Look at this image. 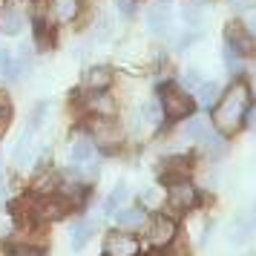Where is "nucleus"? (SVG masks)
<instances>
[{"label": "nucleus", "instance_id": "31", "mask_svg": "<svg viewBox=\"0 0 256 256\" xmlns=\"http://www.w3.org/2000/svg\"><path fill=\"white\" fill-rule=\"evenodd\" d=\"M254 90H256V78H254Z\"/></svg>", "mask_w": 256, "mask_h": 256}, {"label": "nucleus", "instance_id": "7", "mask_svg": "<svg viewBox=\"0 0 256 256\" xmlns=\"http://www.w3.org/2000/svg\"><path fill=\"white\" fill-rule=\"evenodd\" d=\"M176 236V222L167 216H156V222L150 224V242L152 244H170Z\"/></svg>", "mask_w": 256, "mask_h": 256}, {"label": "nucleus", "instance_id": "16", "mask_svg": "<svg viewBox=\"0 0 256 256\" xmlns=\"http://www.w3.org/2000/svg\"><path fill=\"white\" fill-rule=\"evenodd\" d=\"M210 130H213V127H210V121H208V118L196 116V118H190V121H187L184 136H187L190 141H202V138H204V136L210 132Z\"/></svg>", "mask_w": 256, "mask_h": 256}, {"label": "nucleus", "instance_id": "24", "mask_svg": "<svg viewBox=\"0 0 256 256\" xmlns=\"http://www.w3.org/2000/svg\"><path fill=\"white\" fill-rule=\"evenodd\" d=\"M182 84H184L187 90L193 92V90H196L198 84H202V75H198V70H187L184 75H182Z\"/></svg>", "mask_w": 256, "mask_h": 256}, {"label": "nucleus", "instance_id": "14", "mask_svg": "<svg viewBox=\"0 0 256 256\" xmlns=\"http://www.w3.org/2000/svg\"><path fill=\"white\" fill-rule=\"evenodd\" d=\"M20 64L14 60V55L9 49H0V72H3V78H9V81H18L20 78Z\"/></svg>", "mask_w": 256, "mask_h": 256}, {"label": "nucleus", "instance_id": "30", "mask_svg": "<svg viewBox=\"0 0 256 256\" xmlns=\"http://www.w3.org/2000/svg\"><path fill=\"white\" fill-rule=\"evenodd\" d=\"M150 256H170V254H158V250H156V254H150Z\"/></svg>", "mask_w": 256, "mask_h": 256}, {"label": "nucleus", "instance_id": "8", "mask_svg": "<svg viewBox=\"0 0 256 256\" xmlns=\"http://www.w3.org/2000/svg\"><path fill=\"white\" fill-rule=\"evenodd\" d=\"M164 167H167V170H164V182H167V184H173V182H184L187 176H190V158H187V156L170 158Z\"/></svg>", "mask_w": 256, "mask_h": 256}, {"label": "nucleus", "instance_id": "1", "mask_svg": "<svg viewBox=\"0 0 256 256\" xmlns=\"http://www.w3.org/2000/svg\"><path fill=\"white\" fill-rule=\"evenodd\" d=\"M248 106H250V86L242 84V81L233 84L230 90L216 101V110H213V124H216L222 132H236V130L244 124Z\"/></svg>", "mask_w": 256, "mask_h": 256}, {"label": "nucleus", "instance_id": "11", "mask_svg": "<svg viewBox=\"0 0 256 256\" xmlns=\"http://www.w3.org/2000/svg\"><path fill=\"white\" fill-rule=\"evenodd\" d=\"M72 158L75 162H92V156H95V144L90 138H84V136H78V138H72Z\"/></svg>", "mask_w": 256, "mask_h": 256}, {"label": "nucleus", "instance_id": "6", "mask_svg": "<svg viewBox=\"0 0 256 256\" xmlns=\"http://www.w3.org/2000/svg\"><path fill=\"white\" fill-rule=\"evenodd\" d=\"M72 208L70 198H64L60 193H55V196H46L44 202H38L35 204V213L40 216V219H60V216H66Z\"/></svg>", "mask_w": 256, "mask_h": 256}, {"label": "nucleus", "instance_id": "28", "mask_svg": "<svg viewBox=\"0 0 256 256\" xmlns=\"http://www.w3.org/2000/svg\"><path fill=\"white\" fill-rule=\"evenodd\" d=\"M248 32H250V38H256V12L250 14V20H248Z\"/></svg>", "mask_w": 256, "mask_h": 256}, {"label": "nucleus", "instance_id": "29", "mask_svg": "<svg viewBox=\"0 0 256 256\" xmlns=\"http://www.w3.org/2000/svg\"><path fill=\"white\" fill-rule=\"evenodd\" d=\"M233 3H236V9H250L256 0H233Z\"/></svg>", "mask_w": 256, "mask_h": 256}, {"label": "nucleus", "instance_id": "2", "mask_svg": "<svg viewBox=\"0 0 256 256\" xmlns=\"http://www.w3.org/2000/svg\"><path fill=\"white\" fill-rule=\"evenodd\" d=\"M162 110H164V118H173V121L187 118L193 112V98L178 86H167L162 92Z\"/></svg>", "mask_w": 256, "mask_h": 256}, {"label": "nucleus", "instance_id": "26", "mask_svg": "<svg viewBox=\"0 0 256 256\" xmlns=\"http://www.w3.org/2000/svg\"><path fill=\"white\" fill-rule=\"evenodd\" d=\"M118 12L124 14V18H132V12H136V3H132V0H118Z\"/></svg>", "mask_w": 256, "mask_h": 256}, {"label": "nucleus", "instance_id": "22", "mask_svg": "<svg viewBox=\"0 0 256 256\" xmlns=\"http://www.w3.org/2000/svg\"><path fill=\"white\" fill-rule=\"evenodd\" d=\"M86 106H90L92 112H101V116H112V110H116V106H112V101H110L106 95H92Z\"/></svg>", "mask_w": 256, "mask_h": 256}, {"label": "nucleus", "instance_id": "9", "mask_svg": "<svg viewBox=\"0 0 256 256\" xmlns=\"http://www.w3.org/2000/svg\"><path fill=\"white\" fill-rule=\"evenodd\" d=\"M147 24H150L156 32L167 29V24H170V6H167V3H152L150 9H147Z\"/></svg>", "mask_w": 256, "mask_h": 256}, {"label": "nucleus", "instance_id": "20", "mask_svg": "<svg viewBox=\"0 0 256 256\" xmlns=\"http://www.w3.org/2000/svg\"><path fill=\"white\" fill-rule=\"evenodd\" d=\"M193 92L198 95V101H202L204 106H210L213 101H216V95H219V84H216V81H202Z\"/></svg>", "mask_w": 256, "mask_h": 256}, {"label": "nucleus", "instance_id": "15", "mask_svg": "<svg viewBox=\"0 0 256 256\" xmlns=\"http://www.w3.org/2000/svg\"><path fill=\"white\" fill-rule=\"evenodd\" d=\"M92 233H95V224H92V222H78V224L72 228V239H70V244L75 248V250H81L84 244L92 239Z\"/></svg>", "mask_w": 256, "mask_h": 256}, {"label": "nucleus", "instance_id": "23", "mask_svg": "<svg viewBox=\"0 0 256 256\" xmlns=\"http://www.w3.org/2000/svg\"><path fill=\"white\" fill-rule=\"evenodd\" d=\"M224 64H228L230 72H242V52L228 44V46H224Z\"/></svg>", "mask_w": 256, "mask_h": 256}, {"label": "nucleus", "instance_id": "10", "mask_svg": "<svg viewBox=\"0 0 256 256\" xmlns=\"http://www.w3.org/2000/svg\"><path fill=\"white\" fill-rule=\"evenodd\" d=\"M49 6H52V12L60 24H70L78 14V0H49Z\"/></svg>", "mask_w": 256, "mask_h": 256}, {"label": "nucleus", "instance_id": "5", "mask_svg": "<svg viewBox=\"0 0 256 256\" xmlns=\"http://www.w3.org/2000/svg\"><path fill=\"white\" fill-rule=\"evenodd\" d=\"M141 244L136 236H127V233H110L104 242V254L106 256H138Z\"/></svg>", "mask_w": 256, "mask_h": 256}, {"label": "nucleus", "instance_id": "19", "mask_svg": "<svg viewBox=\"0 0 256 256\" xmlns=\"http://www.w3.org/2000/svg\"><path fill=\"white\" fill-rule=\"evenodd\" d=\"M127 198H130V190H127L124 184H118L116 190H112V193L106 196V202H104V210H106V213H118V210H121V204H124Z\"/></svg>", "mask_w": 256, "mask_h": 256}, {"label": "nucleus", "instance_id": "4", "mask_svg": "<svg viewBox=\"0 0 256 256\" xmlns=\"http://www.w3.org/2000/svg\"><path fill=\"white\" fill-rule=\"evenodd\" d=\"M90 127H92V136H95V141H98L101 147H112V144L121 141V127L112 121V116L92 118V124H90Z\"/></svg>", "mask_w": 256, "mask_h": 256}, {"label": "nucleus", "instance_id": "21", "mask_svg": "<svg viewBox=\"0 0 256 256\" xmlns=\"http://www.w3.org/2000/svg\"><path fill=\"white\" fill-rule=\"evenodd\" d=\"M141 116L147 118V121H150L152 127H158V124H162L164 121V110H162V101H150V104L144 106V110H141Z\"/></svg>", "mask_w": 256, "mask_h": 256}, {"label": "nucleus", "instance_id": "18", "mask_svg": "<svg viewBox=\"0 0 256 256\" xmlns=\"http://www.w3.org/2000/svg\"><path fill=\"white\" fill-rule=\"evenodd\" d=\"M110 81H112V75H110L106 66H95V70H90V75H86V86H90V90H104V86H110Z\"/></svg>", "mask_w": 256, "mask_h": 256}, {"label": "nucleus", "instance_id": "3", "mask_svg": "<svg viewBox=\"0 0 256 256\" xmlns=\"http://www.w3.org/2000/svg\"><path fill=\"white\" fill-rule=\"evenodd\" d=\"M198 204V190L190 182H173L170 184V193H167V208L173 210L176 216L178 213H184V210H190V208H196Z\"/></svg>", "mask_w": 256, "mask_h": 256}, {"label": "nucleus", "instance_id": "13", "mask_svg": "<svg viewBox=\"0 0 256 256\" xmlns=\"http://www.w3.org/2000/svg\"><path fill=\"white\" fill-rule=\"evenodd\" d=\"M0 26H3L6 35H18V32L24 29V14L18 12L14 6H6V9H3V20H0Z\"/></svg>", "mask_w": 256, "mask_h": 256}, {"label": "nucleus", "instance_id": "17", "mask_svg": "<svg viewBox=\"0 0 256 256\" xmlns=\"http://www.w3.org/2000/svg\"><path fill=\"white\" fill-rule=\"evenodd\" d=\"M202 144H204V152H208L210 158H219V156H224V150H228L224 138H222L219 132H213V130H210L208 136L202 138Z\"/></svg>", "mask_w": 256, "mask_h": 256}, {"label": "nucleus", "instance_id": "12", "mask_svg": "<svg viewBox=\"0 0 256 256\" xmlns=\"http://www.w3.org/2000/svg\"><path fill=\"white\" fill-rule=\"evenodd\" d=\"M116 219H118V224H121V228H144V222H147V210L127 208V210H121Z\"/></svg>", "mask_w": 256, "mask_h": 256}, {"label": "nucleus", "instance_id": "27", "mask_svg": "<svg viewBox=\"0 0 256 256\" xmlns=\"http://www.w3.org/2000/svg\"><path fill=\"white\" fill-rule=\"evenodd\" d=\"M244 121L256 130V106H248V116H244Z\"/></svg>", "mask_w": 256, "mask_h": 256}, {"label": "nucleus", "instance_id": "25", "mask_svg": "<svg viewBox=\"0 0 256 256\" xmlns=\"http://www.w3.org/2000/svg\"><path fill=\"white\" fill-rule=\"evenodd\" d=\"M9 118H12V110H9V104H0V132L9 127Z\"/></svg>", "mask_w": 256, "mask_h": 256}]
</instances>
